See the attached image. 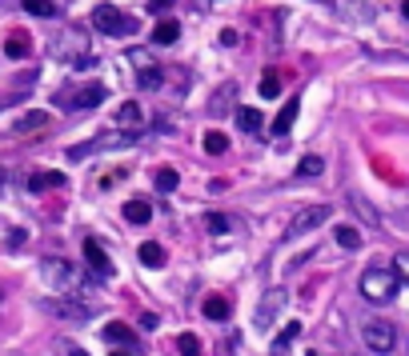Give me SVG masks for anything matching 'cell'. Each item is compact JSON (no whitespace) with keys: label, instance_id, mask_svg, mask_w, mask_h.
<instances>
[{"label":"cell","instance_id":"cell-22","mask_svg":"<svg viewBox=\"0 0 409 356\" xmlns=\"http://www.w3.org/2000/svg\"><path fill=\"white\" fill-rule=\"evenodd\" d=\"M153 184H157V193H177V168H157V177H153Z\"/></svg>","mask_w":409,"mask_h":356},{"label":"cell","instance_id":"cell-11","mask_svg":"<svg viewBox=\"0 0 409 356\" xmlns=\"http://www.w3.org/2000/svg\"><path fill=\"white\" fill-rule=\"evenodd\" d=\"M116 124H121V132H125V136H137V132L145 129L141 104H137V100H125V104H121V113H116Z\"/></svg>","mask_w":409,"mask_h":356},{"label":"cell","instance_id":"cell-24","mask_svg":"<svg viewBox=\"0 0 409 356\" xmlns=\"http://www.w3.org/2000/svg\"><path fill=\"white\" fill-rule=\"evenodd\" d=\"M4 52H8L13 60H24V56H29V36H24V33H13L8 40H4Z\"/></svg>","mask_w":409,"mask_h":356},{"label":"cell","instance_id":"cell-29","mask_svg":"<svg viewBox=\"0 0 409 356\" xmlns=\"http://www.w3.org/2000/svg\"><path fill=\"white\" fill-rule=\"evenodd\" d=\"M349 204L357 209V216L365 220V225H381V216L373 212V204H369V200H361V196H349Z\"/></svg>","mask_w":409,"mask_h":356},{"label":"cell","instance_id":"cell-14","mask_svg":"<svg viewBox=\"0 0 409 356\" xmlns=\"http://www.w3.org/2000/svg\"><path fill=\"white\" fill-rule=\"evenodd\" d=\"M148 220H153L148 200H125V225H148Z\"/></svg>","mask_w":409,"mask_h":356},{"label":"cell","instance_id":"cell-33","mask_svg":"<svg viewBox=\"0 0 409 356\" xmlns=\"http://www.w3.org/2000/svg\"><path fill=\"white\" fill-rule=\"evenodd\" d=\"M393 273L409 284V252H397V257H393Z\"/></svg>","mask_w":409,"mask_h":356},{"label":"cell","instance_id":"cell-1","mask_svg":"<svg viewBox=\"0 0 409 356\" xmlns=\"http://www.w3.org/2000/svg\"><path fill=\"white\" fill-rule=\"evenodd\" d=\"M49 56L52 60H61V65L77 68V72H88V68L97 65V56H93V44H88V36L81 29H65V33H56L49 40Z\"/></svg>","mask_w":409,"mask_h":356},{"label":"cell","instance_id":"cell-26","mask_svg":"<svg viewBox=\"0 0 409 356\" xmlns=\"http://www.w3.org/2000/svg\"><path fill=\"white\" fill-rule=\"evenodd\" d=\"M205 152H209V156L229 152V136H225V132H205Z\"/></svg>","mask_w":409,"mask_h":356},{"label":"cell","instance_id":"cell-17","mask_svg":"<svg viewBox=\"0 0 409 356\" xmlns=\"http://www.w3.org/2000/svg\"><path fill=\"white\" fill-rule=\"evenodd\" d=\"M45 188H65V172H36V177H29V193H45Z\"/></svg>","mask_w":409,"mask_h":356},{"label":"cell","instance_id":"cell-23","mask_svg":"<svg viewBox=\"0 0 409 356\" xmlns=\"http://www.w3.org/2000/svg\"><path fill=\"white\" fill-rule=\"evenodd\" d=\"M177 36H180L177 20H161V24H157V33H153V40H157V44H177Z\"/></svg>","mask_w":409,"mask_h":356},{"label":"cell","instance_id":"cell-5","mask_svg":"<svg viewBox=\"0 0 409 356\" xmlns=\"http://www.w3.org/2000/svg\"><path fill=\"white\" fill-rule=\"evenodd\" d=\"M105 97H109V88H105V84H81V88H65V92H56L52 100H56L61 108L81 113V108H97Z\"/></svg>","mask_w":409,"mask_h":356},{"label":"cell","instance_id":"cell-30","mask_svg":"<svg viewBox=\"0 0 409 356\" xmlns=\"http://www.w3.org/2000/svg\"><path fill=\"white\" fill-rule=\"evenodd\" d=\"M261 97H265V100L281 97V81H277V72H273V68H269V72L261 76Z\"/></svg>","mask_w":409,"mask_h":356},{"label":"cell","instance_id":"cell-35","mask_svg":"<svg viewBox=\"0 0 409 356\" xmlns=\"http://www.w3.org/2000/svg\"><path fill=\"white\" fill-rule=\"evenodd\" d=\"M173 4H177V0H148V13H153V17H161V13L173 8Z\"/></svg>","mask_w":409,"mask_h":356},{"label":"cell","instance_id":"cell-13","mask_svg":"<svg viewBox=\"0 0 409 356\" xmlns=\"http://www.w3.org/2000/svg\"><path fill=\"white\" fill-rule=\"evenodd\" d=\"M40 308L52 312V316H72V321H84V316H88V305H72L68 296H61V300H40Z\"/></svg>","mask_w":409,"mask_h":356},{"label":"cell","instance_id":"cell-4","mask_svg":"<svg viewBox=\"0 0 409 356\" xmlns=\"http://www.w3.org/2000/svg\"><path fill=\"white\" fill-rule=\"evenodd\" d=\"M93 29H97V33H105V36H125V33H132V29H137V20L125 17L116 4H97V8H93Z\"/></svg>","mask_w":409,"mask_h":356},{"label":"cell","instance_id":"cell-27","mask_svg":"<svg viewBox=\"0 0 409 356\" xmlns=\"http://www.w3.org/2000/svg\"><path fill=\"white\" fill-rule=\"evenodd\" d=\"M337 244L353 252V248H361V232H357L353 225H337Z\"/></svg>","mask_w":409,"mask_h":356},{"label":"cell","instance_id":"cell-2","mask_svg":"<svg viewBox=\"0 0 409 356\" xmlns=\"http://www.w3.org/2000/svg\"><path fill=\"white\" fill-rule=\"evenodd\" d=\"M40 276H45V284H49L52 292H61V296H81L84 289H97V276L77 273L68 260H56V257H49L40 264Z\"/></svg>","mask_w":409,"mask_h":356},{"label":"cell","instance_id":"cell-21","mask_svg":"<svg viewBox=\"0 0 409 356\" xmlns=\"http://www.w3.org/2000/svg\"><path fill=\"white\" fill-rule=\"evenodd\" d=\"M297 337H301V324H297V321H289V324H285V332H277L269 348H273V353H285V348H289V344H293Z\"/></svg>","mask_w":409,"mask_h":356},{"label":"cell","instance_id":"cell-38","mask_svg":"<svg viewBox=\"0 0 409 356\" xmlns=\"http://www.w3.org/2000/svg\"><path fill=\"white\" fill-rule=\"evenodd\" d=\"M0 300H4V296H0Z\"/></svg>","mask_w":409,"mask_h":356},{"label":"cell","instance_id":"cell-20","mask_svg":"<svg viewBox=\"0 0 409 356\" xmlns=\"http://www.w3.org/2000/svg\"><path fill=\"white\" fill-rule=\"evenodd\" d=\"M321 172H325V161H321V156H317V152H309V156H301V161H297V177H321Z\"/></svg>","mask_w":409,"mask_h":356},{"label":"cell","instance_id":"cell-36","mask_svg":"<svg viewBox=\"0 0 409 356\" xmlns=\"http://www.w3.org/2000/svg\"><path fill=\"white\" fill-rule=\"evenodd\" d=\"M221 44H229V49H233V44H237V33H233V29H225V33H221Z\"/></svg>","mask_w":409,"mask_h":356},{"label":"cell","instance_id":"cell-34","mask_svg":"<svg viewBox=\"0 0 409 356\" xmlns=\"http://www.w3.org/2000/svg\"><path fill=\"white\" fill-rule=\"evenodd\" d=\"M229 97H233V84H225V88L217 92V100L209 104V108H213V113H221V108H229Z\"/></svg>","mask_w":409,"mask_h":356},{"label":"cell","instance_id":"cell-12","mask_svg":"<svg viewBox=\"0 0 409 356\" xmlns=\"http://www.w3.org/2000/svg\"><path fill=\"white\" fill-rule=\"evenodd\" d=\"M84 260H88V268L97 273V280H105V276H113V264H109V257H105V248H100L93 236L84 241Z\"/></svg>","mask_w":409,"mask_h":356},{"label":"cell","instance_id":"cell-10","mask_svg":"<svg viewBox=\"0 0 409 356\" xmlns=\"http://www.w3.org/2000/svg\"><path fill=\"white\" fill-rule=\"evenodd\" d=\"M100 340H105V344H121V348H129V353H141V337L132 332L129 324H121V321L105 324V328H100Z\"/></svg>","mask_w":409,"mask_h":356},{"label":"cell","instance_id":"cell-9","mask_svg":"<svg viewBox=\"0 0 409 356\" xmlns=\"http://www.w3.org/2000/svg\"><path fill=\"white\" fill-rule=\"evenodd\" d=\"M329 220V204H317V209H301L293 216V225L285 228V241H297V236H305V232H313L317 225H325Z\"/></svg>","mask_w":409,"mask_h":356},{"label":"cell","instance_id":"cell-6","mask_svg":"<svg viewBox=\"0 0 409 356\" xmlns=\"http://www.w3.org/2000/svg\"><path fill=\"white\" fill-rule=\"evenodd\" d=\"M132 65V72H137V84L145 88V92H153L157 84H161V68H157V60H153V52L148 49H129V56H125Z\"/></svg>","mask_w":409,"mask_h":356},{"label":"cell","instance_id":"cell-28","mask_svg":"<svg viewBox=\"0 0 409 356\" xmlns=\"http://www.w3.org/2000/svg\"><path fill=\"white\" fill-rule=\"evenodd\" d=\"M49 124V113H24L17 120V132H33V129H45Z\"/></svg>","mask_w":409,"mask_h":356},{"label":"cell","instance_id":"cell-16","mask_svg":"<svg viewBox=\"0 0 409 356\" xmlns=\"http://www.w3.org/2000/svg\"><path fill=\"white\" fill-rule=\"evenodd\" d=\"M297 108H301V100H297V97H289V104H285V108H281V113H277V120H273V132H277V136H285V132L293 129V120H297Z\"/></svg>","mask_w":409,"mask_h":356},{"label":"cell","instance_id":"cell-3","mask_svg":"<svg viewBox=\"0 0 409 356\" xmlns=\"http://www.w3.org/2000/svg\"><path fill=\"white\" fill-rule=\"evenodd\" d=\"M397 284H401V276L393 273V268H365L357 280L361 296L373 300V305H389L393 296H397Z\"/></svg>","mask_w":409,"mask_h":356},{"label":"cell","instance_id":"cell-19","mask_svg":"<svg viewBox=\"0 0 409 356\" xmlns=\"http://www.w3.org/2000/svg\"><path fill=\"white\" fill-rule=\"evenodd\" d=\"M137 257H141V264H145V268H164V248L161 244H153V241H145L141 244V252H137Z\"/></svg>","mask_w":409,"mask_h":356},{"label":"cell","instance_id":"cell-37","mask_svg":"<svg viewBox=\"0 0 409 356\" xmlns=\"http://www.w3.org/2000/svg\"><path fill=\"white\" fill-rule=\"evenodd\" d=\"M401 13H406V20H409V0H406V4H401Z\"/></svg>","mask_w":409,"mask_h":356},{"label":"cell","instance_id":"cell-8","mask_svg":"<svg viewBox=\"0 0 409 356\" xmlns=\"http://www.w3.org/2000/svg\"><path fill=\"white\" fill-rule=\"evenodd\" d=\"M285 305H289V292L285 289H269L261 296V305H257V316H253V324L261 328V332H269L273 328V321H277L281 312H285Z\"/></svg>","mask_w":409,"mask_h":356},{"label":"cell","instance_id":"cell-32","mask_svg":"<svg viewBox=\"0 0 409 356\" xmlns=\"http://www.w3.org/2000/svg\"><path fill=\"white\" fill-rule=\"evenodd\" d=\"M177 348H180V353H201V337H196V332H180Z\"/></svg>","mask_w":409,"mask_h":356},{"label":"cell","instance_id":"cell-31","mask_svg":"<svg viewBox=\"0 0 409 356\" xmlns=\"http://www.w3.org/2000/svg\"><path fill=\"white\" fill-rule=\"evenodd\" d=\"M205 228H209V232L217 236V232H229L233 220H229V216H221V212H209V216H205Z\"/></svg>","mask_w":409,"mask_h":356},{"label":"cell","instance_id":"cell-15","mask_svg":"<svg viewBox=\"0 0 409 356\" xmlns=\"http://www.w3.org/2000/svg\"><path fill=\"white\" fill-rule=\"evenodd\" d=\"M201 312H205V321H229V300L225 296H205V305H201Z\"/></svg>","mask_w":409,"mask_h":356},{"label":"cell","instance_id":"cell-18","mask_svg":"<svg viewBox=\"0 0 409 356\" xmlns=\"http://www.w3.org/2000/svg\"><path fill=\"white\" fill-rule=\"evenodd\" d=\"M237 124H241L249 136H257V132H265V116L257 113V108H237Z\"/></svg>","mask_w":409,"mask_h":356},{"label":"cell","instance_id":"cell-7","mask_svg":"<svg viewBox=\"0 0 409 356\" xmlns=\"http://www.w3.org/2000/svg\"><path fill=\"white\" fill-rule=\"evenodd\" d=\"M361 340H365V348H369V353H393L397 332H393L389 321H365V324H361Z\"/></svg>","mask_w":409,"mask_h":356},{"label":"cell","instance_id":"cell-25","mask_svg":"<svg viewBox=\"0 0 409 356\" xmlns=\"http://www.w3.org/2000/svg\"><path fill=\"white\" fill-rule=\"evenodd\" d=\"M20 4H24V13H33V17H40V20L56 17V4H52V0H20Z\"/></svg>","mask_w":409,"mask_h":356}]
</instances>
